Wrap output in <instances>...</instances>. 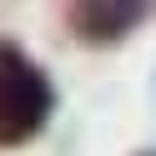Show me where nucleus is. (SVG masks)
Instances as JSON below:
<instances>
[{"instance_id": "obj_2", "label": "nucleus", "mask_w": 156, "mask_h": 156, "mask_svg": "<svg viewBox=\"0 0 156 156\" xmlns=\"http://www.w3.org/2000/svg\"><path fill=\"white\" fill-rule=\"evenodd\" d=\"M141 20H146V5H71V30L81 41H91V45L121 41Z\"/></svg>"}, {"instance_id": "obj_1", "label": "nucleus", "mask_w": 156, "mask_h": 156, "mask_svg": "<svg viewBox=\"0 0 156 156\" xmlns=\"http://www.w3.org/2000/svg\"><path fill=\"white\" fill-rule=\"evenodd\" d=\"M55 91L15 41H0V146H25L51 121Z\"/></svg>"}]
</instances>
